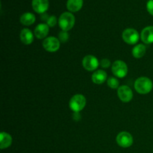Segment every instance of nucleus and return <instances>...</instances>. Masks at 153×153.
Returning a JSON list of instances; mask_svg holds the SVG:
<instances>
[{"mask_svg": "<svg viewBox=\"0 0 153 153\" xmlns=\"http://www.w3.org/2000/svg\"><path fill=\"white\" fill-rule=\"evenodd\" d=\"M146 9H147V11L153 16V0H149L147 1Z\"/></svg>", "mask_w": 153, "mask_h": 153, "instance_id": "nucleus-23", "label": "nucleus"}, {"mask_svg": "<svg viewBox=\"0 0 153 153\" xmlns=\"http://www.w3.org/2000/svg\"><path fill=\"white\" fill-rule=\"evenodd\" d=\"M111 65V64L110 60L108 59V58H103V59L100 61V66H101L102 68H108Z\"/></svg>", "mask_w": 153, "mask_h": 153, "instance_id": "nucleus-22", "label": "nucleus"}, {"mask_svg": "<svg viewBox=\"0 0 153 153\" xmlns=\"http://www.w3.org/2000/svg\"><path fill=\"white\" fill-rule=\"evenodd\" d=\"M111 71L116 77L123 79L128 74V67L124 61L117 60L111 65Z\"/></svg>", "mask_w": 153, "mask_h": 153, "instance_id": "nucleus-4", "label": "nucleus"}, {"mask_svg": "<svg viewBox=\"0 0 153 153\" xmlns=\"http://www.w3.org/2000/svg\"><path fill=\"white\" fill-rule=\"evenodd\" d=\"M69 105L73 112H80L86 105V98L82 94H76L70 99Z\"/></svg>", "mask_w": 153, "mask_h": 153, "instance_id": "nucleus-3", "label": "nucleus"}, {"mask_svg": "<svg viewBox=\"0 0 153 153\" xmlns=\"http://www.w3.org/2000/svg\"><path fill=\"white\" fill-rule=\"evenodd\" d=\"M140 39L146 44L153 43V26H146L142 30L140 33Z\"/></svg>", "mask_w": 153, "mask_h": 153, "instance_id": "nucleus-11", "label": "nucleus"}, {"mask_svg": "<svg viewBox=\"0 0 153 153\" xmlns=\"http://www.w3.org/2000/svg\"><path fill=\"white\" fill-rule=\"evenodd\" d=\"M61 46V42L55 37H48L43 41V47L49 52H55L58 51Z\"/></svg>", "mask_w": 153, "mask_h": 153, "instance_id": "nucleus-6", "label": "nucleus"}, {"mask_svg": "<svg viewBox=\"0 0 153 153\" xmlns=\"http://www.w3.org/2000/svg\"><path fill=\"white\" fill-rule=\"evenodd\" d=\"M83 0H67V7L70 12H77L82 9Z\"/></svg>", "mask_w": 153, "mask_h": 153, "instance_id": "nucleus-16", "label": "nucleus"}, {"mask_svg": "<svg viewBox=\"0 0 153 153\" xmlns=\"http://www.w3.org/2000/svg\"><path fill=\"white\" fill-rule=\"evenodd\" d=\"M49 32V27L47 24L40 23L36 26L34 28V34L37 38L44 39L46 38Z\"/></svg>", "mask_w": 153, "mask_h": 153, "instance_id": "nucleus-12", "label": "nucleus"}, {"mask_svg": "<svg viewBox=\"0 0 153 153\" xmlns=\"http://www.w3.org/2000/svg\"><path fill=\"white\" fill-rule=\"evenodd\" d=\"M49 0H32L33 10L37 13H44L49 8Z\"/></svg>", "mask_w": 153, "mask_h": 153, "instance_id": "nucleus-10", "label": "nucleus"}, {"mask_svg": "<svg viewBox=\"0 0 153 153\" xmlns=\"http://www.w3.org/2000/svg\"><path fill=\"white\" fill-rule=\"evenodd\" d=\"M73 119H74V120H76V121L80 120L81 115H80V114H79V112H74L73 114Z\"/></svg>", "mask_w": 153, "mask_h": 153, "instance_id": "nucleus-24", "label": "nucleus"}, {"mask_svg": "<svg viewBox=\"0 0 153 153\" xmlns=\"http://www.w3.org/2000/svg\"><path fill=\"white\" fill-rule=\"evenodd\" d=\"M107 85L111 89H118L120 87V82L115 77H109L107 80Z\"/></svg>", "mask_w": 153, "mask_h": 153, "instance_id": "nucleus-19", "label": "nucleus"}, {"mask_svg": "<svg viewBox=\"0 0 153 153\" xmlns=\"http://www.w3.org/2000/svg\"><path fill=\"white\" fill-rule=\"evenodd\" d=\"M69 37H70V36H69L68 31H61L58 34V40H60L61 43H66V42H67L69 40Z\"/></svg>", "mask_w": 153, "mask_h": 153, "instance_id": "nucleus-20", "label": "nucleus"}, {"mask_svg": "<svg viewBox=\"0 0 153 153\" xmlns=\"http://www.w3.org/2000/svg\"><path fill=\"white\" fill-rule=\"evenodd\" d=\"M140 36V35L137 30L131 28H128L124 30L122 34L123 40H124V42L129 45L136 44L138 42Z\"/></svg>", "mask_w": 153, "mask_h": 153, "instance_id": "nucleus-5", "label": "nucleus"}, {"mask_svg": "<svg viewBox=\"0 0 153 153\" xmlns=\"http://www.w3.org/2000/svg\"><path fill=\"white\" fill-rule=\"evenodd\" d=\"M34 35L32 31L28 28H23L20 32V40L23 44L30 45L34 41Z\"/></svg>", "mask_w": 153, "mask_h": 153, "instance_id": "nucleus-13", "label": "nucleus"}, {"mask_svg": "<svg viewBox=\"0 0 153 153\" xmlns=\"http://www.w3.org/2000/svg\"><path fill=\"white\" fill-rule=\"evenodd\" d=\"M117 143L123 148L130 147L133 144V137L130 133L127 131H121L117 136Z\"/></svg>", "mask_w": 153, "mask_h": 153, "instance_id": "nucleus-7", "label": "nucleus"}, {"mask_svg": "<svg viewBox=\"0 0 153 153\" xmlns=\"http://www.w3.org/2000/svg\"><path fill=\"white\" fill-rule=\"evenodd\" d=\"M117 96L123 102H129L133 98V92L127 85L120 86L117 89Z\"/></svg>", "mask_w": 153, "mask_h": 153, "instance_id": "nucleus-9", "label": "nucleus"}, {"mask_svg": "<svg viewBox=\"0 0 153 153\" xmlns=\"http://www.w3.org/2000/svg\"><path fill=\"white\" fill-rule=\"evenodd\" d=\"M12 139L11 135L7 132L2 131L0 134V148L1 149H4L8 148L12 144Z\"/></svg>", "mask_w": 153, "mask_h": 153, "instance_id": "nucleus-15", "label": "nucleus"}, {"mask_svg": "<svg viewBox=\"0 0 153 153\" xmlns=\"http://www.w3.org/2000/svg\"><path fill=\"white\" fill-rule=\"evenodd\" d=\"M36 20V17L34 13H30V12H26L22 14L20 16V22L23 25H31L34 23Z\"/></svg>", "mask_w": 153, "mask_h": 153, "instance_id": "nucleus-17", "label": "nucleus"}, {"mask_svg": "<svg viewBox=\"0 0 153 153\" xmlns=\"http://www.w3.org/2000/svg\"><path fill=\"white\" fill-rule=\"evenodd\" d=\"M57 18L55 16H50L48 19V20L46 21V24L49 25V27H54L57 24Z\"/></svg>", "mask_w": 153, "mask_h": 153, "instance_id": "nucleus-21", "label": "nucleus"}, {"mask_svg": "<svg viewBox=\"0 0 153 153\" xmlns=\"http://www.w3.org/2000/svg\"><path fill=\"white\" fill-rule=\"evenodd\" d=\"M75 16L71 12H64L58 19V25L62 31H68L73 28L75 25Z\"/></svg>", "mask_w": 153, "mask_h": 153, "instance_id": "nucleus-2", "label": "nucleus"}, {"mask_svg": "<svg viewBox=\"0 0 153 153\" xmlns=\"http://www.w3.org/2000/svg\"><path fill=\"white\" fill-rule=\"evenodd\" d=\"M146 52V46L143 44H137L134 46V48L131 50V53H132V55L135 58H143L145 55Z\"/></svg>", "mask_w": 153, "mask_h": 153, "instance_id": "nucleus-18", "label": "nucleus"}, {"mask_svg": "<svg viewBox=\"0 0 153 153\" xmlns=\"http://www.w3.org/2000/svg\"><path fill=\"white\" fill-rule=\"evenodd\" d=\"M134 89L140 94H147L152 91L153 83L150 79L145 76L138 78L134 82Z\"/></svg>", "mask_w": 153, "mask_h": 153, "instance_id": "nucleus-1", "label": "nucleus"}, {"mask_svg": "<svg viewBox=\"0 0 153 153\" xmlns=\"http://www.w3.org/2000/svg\"><path fill=\"white\" fill-rule=\"evenodd\" d=\"M49 16H48V15L46 14V13H43V14L41 15V19H43V20H46L47 21L48 19H49Z\"/></svg>", "mask_w": 153, "mask_h": 153, "instance_id": "nucleus-25", "label": "nucleus"}, {"mask_svg": "<svg viewBox=\"0 0 153 153\" xmlns=\"http://www.w3.org/2000/svg\"><path fill=\"white\" fill-rule=\"evenodd\" d=\"M108 80V76L104 70H98L94 72L92 75V81L94 84L102 85Z\"/></svg>", "mask_w": 153, "mask_h": 153, "instance_id": "nucleus-14", "label": "nucleus"}, {"mask_svg": "<svg viewBox=\"0 0 153 153\" xmlns=\"http://www.w3.org/2000/svg\"><path fill=\"white\" fill-rule=\"evenodd\" d=\"M100 64L98 58L92 55H86L82 60V66L88 71H95Z\"/></svg>", "mask_w": 153, "mask_h": 153, "instance_id": "nucleus-8", "label": "nucleus"}]
</instances>
